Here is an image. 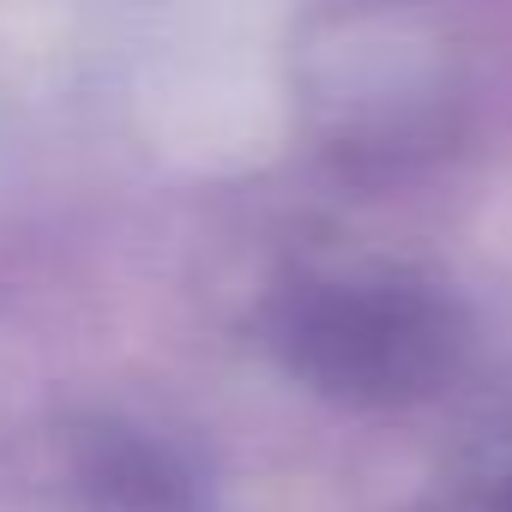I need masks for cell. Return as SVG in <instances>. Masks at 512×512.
Here are the masks:
<instances>
[{
  "instance_id": "obj_1",
  "label": "cell",
  "mask_w": 512,
  "mask_h": 512,
  "mask_svg": "<svg viewBox=\"0 0 512 512\" xmlns=\"http://www.w3.org/2000/svg\"><path fill=\"white\" fill-rule=\"evenodd\" d=\"M278 356L314 392L344 404H410L434 392L458 350V308L404 278H320L284 296Z\"/></svg>"
},
{
  "instance_id": "obj_2",
  "label": "cell",
  "mask_w": 512,
  "mask_h": 512,
  "mask_svg": "<svg viewBox=\"0 0 512 512\" xmlns=\"http://www.w3.org/2000/svg\"><path fill=\"white\" fill-rule=\"evenodd\" d=\"M488 512H512V482H506V494H500V500H494Z\"/></svg>"
}]
</instances>
